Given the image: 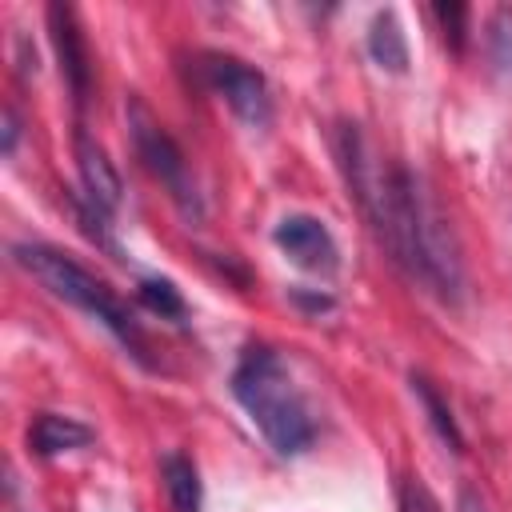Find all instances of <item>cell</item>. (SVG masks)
I'll return each instance as SVG.
<instances>
[{
	"label": "cell",
	"mask_w": 512,
	"mask_h": 512,
	"mask_svg": "<svg viewBox=\"0 0 512 512\" xmlns=\"http://www.w3.org/2000/svg\"><path fill=\"white\" fill-rule=\"evenodd\" d=\"M336 160L348 184V196L360 204L368 228L376 232L380 248L392 256V264L420 288H428L444 304L464 300V260L456 248V236L440 212V204L428 196L424 180L380 156L376 144L364 136L360 124L336 128Z\"/></svg>",
	"instance_id": "1"
},
{
	"label": "cell",
	"mask_w": 512,
	"mask_h": 512,
	"mask_svg": "<svg viewBox=\"0 0 512 512\" xmlns=\"http://www.w3.org/2000/svg\"><path fill=\"white\" fill-rule=\"evenodd\" d=\"M232 396L248 412L256 432L268 440V448H276L280 456H300L312 448L316 420H312L292 372L284 368V360L272 348L252 344L240 356V364L232 372Z\"/></svg>",
	"instance_id": "2"
},
{
	"label": "cell",
	"mask_w": 512,
	"mask_h": 512,
	"mask_svg": "<svg viewBox=\"0 0 512 512\" xmlns=\"http://www.w3.org/2000/svg\"><path fill=\"white\" fill-rule=\"evenodd\" d=\"M12 256H16V264H20L28 276H36L56 300H64V304L80 308L84 316L100 320V324L128 348L132 360H140L144 368H152V356H148L152 348H148V336H144L140 320L128 312V304H124L100 276H92L84 264H76L68 252H60V248H52V244H16Z\"/></svg>",
	"instance_id": "3"
},
{
	"label": "cell",
	"mask_w": 512,
	"mask_h": 512,
	"mask_svg": "<svg viewBox=\"0 0 512 512\" xmlns=\"http://www.w3.org/2000/svg\"><path fill=\"white\" fill-rule=\"evenodd\" d=\"M124 116H128L132 152H136V160L144 164V172L172 196V204H176L188 220H200V216H204V200H200L196 176H192V168H188V156L180 152V144L172 140V132L152 116V108H148L140 96H128Z\"/></svg>",
	"instance_id": "4"
},
{
	"label": "cell",
	"mask_w": 512,
	"mask_h": 512,
	"mask_svg": "<svg viewBox=\"0 0 512 512\" xmlns=\"http://www.w3.org/2000/svg\"><path fill=\"white\" fill-rule=\"evenodd\" d=\"M200 80L252 128H264L272 120V96H268V80L244 64L240 56L228 52H204L200 56Z\"/></svg>",
	"instance_id": "5"
},
{
	"label": "cell",
	"mask_w": 512,
	"mask_h": 512,
	"mask_svg": "<svg viewBox=\"0 0 512 512\" xmlns=\"http://www.w3.org/2000/svg\"><path fill=\"white\" fill-rule=\"evenodd\" d=\"M48 36H52L68 96H72L76 108H84L88 92H92V56H88V40L80 32V20H76L72 4H48Z\"/></svg>",
	"instance_id": "6"
},
{
	"label": "cell",
	"mask_w": 512,
	"mask_h": 512,
	"mask_svg": "<svg viewBox=\"0 0 512 512\" xmlns=\"http://www.w3.org/2000/svg\"><path fill=\"white\" fill-rule=\"evenodd\" d=\"M272 240H276V248H280L284 256H292V260H296L300 268H308V272L332 276V272L340 268V248H336L332 232L324 228V220H316V216H308V212L284 216V220L276 224Z\"/></svg>",
	"instance_id": "7"
},
{
	"label": "cell",
	"mask_w": 512,
	"mask_h": 512,
	"mask_svg": "<svg viewBox=\"0 0 512 512\" xmlns=\"http://www.w3.org/2000/svg\"><path fill=\"white\" fill-rule=\"evenodd\" d=\"M72 148H76V168H80V184H84L88 204L100 208L104 216H112V212L120 208V192H124V188H120V172H116V164L108 160V152H104L84 128H76Z\"/></svg>",
	"instance_id": "8"
},
{
	"label": "cell",
	"mask_w": 512,
	"mask_h": 512,
	"mask_svg": "<svg viewBox=\"0 0 512 512\" xmlns=\"http://www.w3.org/2000/svg\"><path fill=\"white\" fill-rule=\"evenodd\" d=\"M92 440V428L72 420V416H56V412H40L28 428V444L36 456H60L72 448H84Z\"/></svg>",
	"instance_id": "9"
},
{
	"label": "cell",
	"mask_w": 512,
	"mask_h": 512,
	"mask_svg": "<svg viewBox=\"0 0 512 512\" xmlns=\"http://www.w3.org/2000/svg\"><path fill=\"white\" fill-rule=\"evenodd\" d=\"M368 52L388 72H404L408 68V40H404V28H400L392 8L372 16V24H368Z\"/></svg>",
	"instance_id": "10"
},
{
	"label": "cell",
	"mask_w": 512,
	"mask_h": 512,
	"mask_svg": "<svg viewBox=\"0 0 512 512\" xmlns=\"http://www.w3.org/2000/svg\"><path fill=\"white\" fill-rule=\"evenodd\" d=\"M160 480H164V492H168L172 512H200V500H204V492H200V472H196V464H192L188 456L168 452V456L160 460Z\"/></svg>",
	"instance_id": "11"
},
{
	"label": "cell",
	"mask_w": 512,
	"mask_h": 512,
	"mask_svg": "<svg viewBox=\"0 0 512 512\" xmlns=\"http://www.w3.org/2000/svg\"><path fill=\"white\" fill-rule=\"evenodd\" d=\"M412 392H416V400L424 404V412H428V424L436 428V436L452 448V452H460L464 448V436H460V428H456V416H452V408L444 404V396L436 392V384L424 376V372H412Z\"/></svg>",
	"instance_id": "12"
},
{
	"label": "cell",
	"mask_w": 512,
	"mask_h": 512,
	"mask_svg": "<svg viewBox=\"0 0 512 512\" xmlns=\"http://www.w3.org/2000/svg\"><path fill=\"white\" fill-rule=\"evenodd\" d=\"M136 296H140V304H144L148 312H156L160 320H184V312H188V304H184V296H180V288H176L172 280L148 276V280H140Z\"/></svg>",
	"instance_id": "13"
},
{
	"label": "cell",
	"mask_w": 512,
	"mask_h": 512,
	"mask_svg": "<svg viewBox=\"0 0 512 512\" xmlns=\"http://www.w3.org/2000/svg\"><path fill=\"white\" fill-rule=\"evenodd\" d=\"M488 52L500 72H512V8H496L488 20Z\"/></svg>",
	"instance_id": "14"
},
{
	"label": "cell",
	"mask_w": 512,
	"mask_h": 512,
	"mask_svg": "<svg viewBox=\"0 0 512 512\" xmlns=\"http://www.w3.org/2000/svg\"><path fill=\"white\" fill-rule=\"evenodd\" d=\"M400 512H440L436 496L428 492V484L420 476H404V484H400Z\"/></svg>",
	"instance_id": "15"
},
{
	"label": "cell",
	"mask_w": 512,
	"mask_h": 512,
	"mask_svg": "<svg viewBox=\"0 0 512 512\" xmlns=\"http://www.w3.org/2000/svg\"><path fill=\"white\" fill-rule=\"evenodd\" d=\"M436 16H440V24H444V36H448L452 48L460 52V48H464V16H468V8H464V4H436Z\"/></svg>",
	"instance_id": "16"
},
{
	"label": "cell",
	"mask_w": 512,
	"mask_h": 512,
	"mask_svg": "<svg viewBox=\"0 0 512 512\" xmlns=\"http://www.w3.org/2000/svg\"><path fill=\"white\" fill-rule=\"evenodd\" d=\"M456 512H488V504H484V496H480L472 484H464V488L456 492Z\"/></svg>",
	"instance_id": "17"
},
{
	"label": "cell",
	"mask_w": 512,
	"mask_h": 512,
	"mask_svg": "<svg viewBox=\"0 0 512 512\" xmlns=\"http://www.w3.org/2000/svg\"><path fill=\"white\" fill-rule=\"evenodd\" d=\"M16 132H20L16 112H12V108H4V152H8V156H12V148H16Z\"/></svg>",
	"instance_id": "18"
}]
</instances>
